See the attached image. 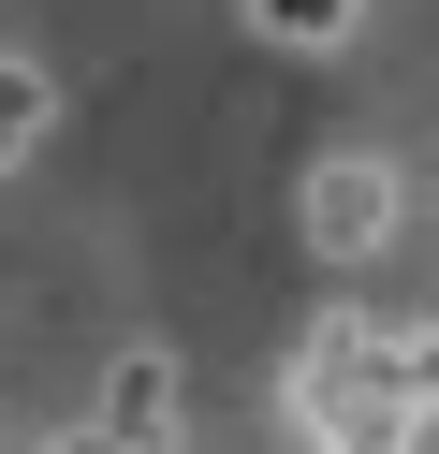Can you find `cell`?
<instances>
[{
  "instance_id": "obj_3",
  "label": "cell",
  "mask_w": 439,
  "mask_h": 454,
  "mask_svg": "<svg viewBox=\"0 0 439 454\" xmlns=\"http://www.w3.org/2000/svg\"><path fill=\"white\" fill-rule=\"evenodd\" d=\"M88 425H103L117 454H176V440H191V381H176V352H117L103 395H88Z\"/></svg>"
},
{
  "instance_id": "obj_7",
  "label": "cell",
  "mask_w": 439,
  "mask_h": 454,
  "mask_svg": "<svg viewBox=\"0 0 439 454\" xmlns=\"http://www.w3.org/2000/svg\"><path fill=\"white\" fill-rule=\"evenodd\" d=\"M44 454H117V440H103V425H74V440H44Z\"/></svg>"
},
{
  "instance_id": "obj_6",
  "label": "cell",
  "mask_w": 439,
  "mask_h": 454,
  "mask_svg": "<svg viewBox=\"0 0 439 454\" xmlns=\"http://www.w3.org/2000/svg\"><path fill=\"white\" fill-rule=\"evenodd\" d=\"M410 454H439V337H425V440H410Z\"/></svg>"
},
{
  "instance_id": "obj_1",
  "label": "cell",
  "mask_w": 439,
  "mask_h": 454,
  "mask_svg": "<svg viewBox=\"0 0 439 454\" xmlns=\"http://www.w3.org/2000/svg\"><path fill=\"white\" fill-rule=\"evenodd\" d=\"M293 425H308V454H410L425 440V337L322 308L293 352Z\"/></svg>"
},
{
  "instance_id": "obj_2",
  "label": "cell",
  "mask_w": 439,
  "mask_h": 454,
  "mask_svg": "<svg viewBox=\"0 0 439 454\" xmlns=\"http://www.w3.org/2000/svg\"><path fill=\"white\" fill-rule=\"evenodd\" d=\"M396 220H410V176L380 147H322L308 176H293V249H308V264H380Z\"/></svg>"
},
{
  "instance_id": "obj_5",
  "label": "cell",
  "mask_w": 439,
  "mask_h": 454,
  "mask_svg": "<svg viewBox=\"0 0 439 454\" xmlns=\"http://www.w3.org/2000/svg\"><path fill=\"white\" fill-rule=\"evenodd\" d=\"M44 132H59V89H44V74L15 59V44H0V161H29Z\"/></svg>"
},
{
  "instance_id": "obj_4",
  "label": "cell",
  "mask_w": 439,
  "mask_h": 454,
  "mask_svg": "<svg viewBox=\"0 0 439 454\" xmlns=\"http://www.w3.org/2000/svg\"><path fill=\"white\" fill-rule=\"evenodd\" d=\"M249 15H263V30L293 44V59H337V44L366 30V0H249Z\"/></svg>"
}]
</instances>
